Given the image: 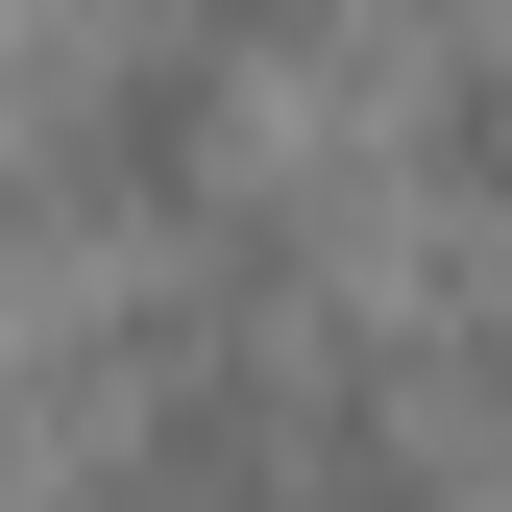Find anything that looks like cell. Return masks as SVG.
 <instances>
[{
  "label": "cell",
  "instance_id": "cell-1",
  "mask_svg": "<svg viewBox=\"0 0 512 512\" xmlns=\"http://www.w3.org/2000/svg\"><path fill=\"white\" fill-rule=\"evenodd\" d=\"M98 512H439V439L366 391L342 342H220L122 415V488Z\"/></svg>",
  "mask_w": 512,
  "mask_h": 512
}]
</instances>
